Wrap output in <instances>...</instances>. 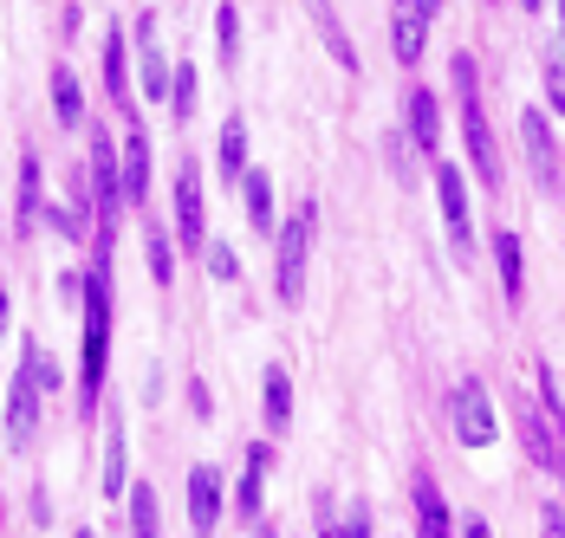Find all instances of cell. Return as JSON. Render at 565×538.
Instances as JSON below:
<instances>
[{
    "label": "cell",
    "instance_id": "obj_5",
    "mask_svg": "<svg viewBox=\"0 0 565 538\" xmlns=\"http://www.w3.org/2000/svg\"><path fill=\"white\" fill-rule=\"evenodd\" d=\"M92 195H98V240H117V215L124 202V150L111 143V130L92 137Z\"/></svg>",
    "mask_w": 565,
    "mask_h": 538
},
{
    "label": "cell",
    "instance_id": "obj_3",
    "mask_svg": "<svg viewBox=\"0 0 565 538\" xmlns=\"http://www.w3.org/2000/svg\"><path fill=\"white\" fill-rule=\"evenodd\" d=\"M58 383L53 357L26 337L20 344V370H13V402H7V448L13 454H26L33 441H40V409H46V389Z\"/></svg>",
    "mask_w": 565,
    "mask_h": 538
},
{
    "label": "cell",
    "instance_id": "obj_21",
    "mask_svg": "<svg viewBox=\"0 0 565 538\" xmlns=\"http://www.w3.org/2000/svg\"><path fill=\"white\" fill-rule=\"evenodd\" d=\"M98 493H105V499H130V493H124V422H105V474H98Z\"/></svg>",
    "mask_w": 565,
    "mask_h": 538
},
{
    "label": "cell",
    "instance_id": "obj_15",
    "mask_svg": "<svg viewBox=\"0 0 565 538\" xmlns=\"http://www.w3.org/2000/svg\"><path fill=\"white\" fill-rule=\"evenodd\" d=\"M124 202L130 208L150 202V137L143 130H124Z\"/></svg>",
    "mask_w": 565,
    "mask_h": 538
},
{
    "label": "cell",
    "instance_id": "obj_18",
    "mask_svg": "<svg viewBox=\"0 0 565 538\" xmlns=\"http://www.w3.org/2000/svg\"><path fill=\"white\" fill-rule=\"evenodd\" d=\"M13 220L20 234L40 227V157H20V189H13Z\"/></svg>",
    "mask_w": 565,
    "mask_h": 538
},
{
    "label": "cell",
    "instance_id": "obj_20",
    "mask_svg": "<svg viewBox=\"0 0 565 538\" xmlns=\"http://www.w3.org/2000/svg\"><path fill=\"white\" fill-rule=\"evenodd\" d=\"M312 7V26H319V40L332 46V58H339L344 72H358V46L344 40V26H339V13H332V0H306Z\"/></svg>",
    "mask_w": 565,
    "mask_h": 538
},
{
    "label": "cell",
    "instance_id": "obj_40",
    "mask_svg": "<svg viewBox=\"0 0 565 538\" xmlns=\"http://www.w3.org/2000/svg\"><path fill=\"white\" fill-rule=\"evenodd\" d=\"M72 538H98V532H72Z\"/></svg>",
    "mask_w": 565,
    "mask_h": 538
},
{
    "label": "cell",
    "instance_id": "obj_4",
    "mask_svg": "<svg viewBox=\"0 0 565 538\" xmlns=\"http://www.w3.org/2000/svg\"><path fill=\"white\" fill-rule=\"evenodd\" d=\"M312 220H319V208H312V202H299V208H292V215L280 220V234H274V247H280V305H299V299H306Z\"/></svg>",
    "mask_w": 565,
    "mask_h": 538
},
{
    "label": "cell",
    "instance_id": "obj_9",
    "mask_svg": "<svg viewBox=\"0 0 565 538\" xmlns=\"http://www.w3.org/2000/svg\"><path fill=\"white\" fill-rule=\"evenodd\" d=\"M403 123H409V143H416L423 157L443 150V105H436L429 85H409V92H403Z\"/></svg>",
    "mask_w": 565,
    "mask_h": 538
},
{
    "label": "cell",
    "instance_id": "obj_14",
    "mask_svg": "<svg viewBox=\"0 0 565 538\" xmlns=\"http://www.w3.org/2000/svg\"><path fill=\"white\" fill-rule=\"evenodd\" d=\"M409 499H416V538H455V519L449 506H443V493H436V481L416 467V481H409Z\"/></svg>",
    "mask_w": 565,
    "mask_h": 538
},
{
    "label": "cell",
    "instance_id": "obj_31",
    "mask_svg": "<svg viewBox=\"0 0 565 538\" xmlns=\"http://www.w3.org/2000/svg\"><path fill=\"white\" fill-rule=\"evenodd\" d=\"M202 260H209L215 279H234V272H241V260H234V247H227V240H209V247H202Z\"/></svg>",
    "mask_w": 565,
    "mask_h": 538
},
{
    "label": "cell",
    "instance_id": "obj_27",
    "mask_svg": "<svg viewBox=\"0 0 565 538\" xmlns=\"http://www.w3.org/2000/svg\"><path fill=\"white\" fill-rule=\"evenodd\" d=\"M143 260H150V279H157V286L175 279V247H170V234H163L157 220H150V234H143Z\"/></svg>",
    "mask_w": 565,
    "mask_h": 538
},
{
    "label": "cell",
    "instance_id": "obj_34",
    "mask_svg": "<svg viewBox=\"0 0 565 538\" xmlns=\"http://www.w3.org/2000/svg\"><path fill=\"white\" fill-rule=\"evenodd\" d=\"M540 538H565V519H559V506H553V513L540 519Z\"/></svg>",
    "mask_w": 565,
    "mask_h": 538
},
{
    "label": "cell",
    "instance_id": "obj_41",
    "mask_svg": "<svg viewBox=\"0 0 565 538\" xmlns=\"http://www.w3.org/2000/svg\"><path fill=\"white\" fill-rule=\"evenodd\" d=\"M559 474H565V461H559Z\"/></svg>",
    "mask_w": 565,
    "mask_h": 538
},
{
    "label": "cell",
    "instance_id": "obj_29",
    "mask_svg": "<svg viewBox=\"0 0 565 538\" xmlns=\"http://www.w3.org/2000/svg\"><path fill=\"white\" fill-rule=\"evenodd\" d=\"M215 40H222V65H234V58H241V7H234V0L215 7Z\"/></svg>",
    "mask_w": 565,
    "mask_h": 538
},
{
    "label": "cell",
    "instance_id": "obj_19",
    "mask_svg": "<svg viewBox=\"0 0 565 538\" xmlns=\"http://www.w3.org/2000/svg\"><path fill=\"white\" fill-rule=\"evenodd\" d=\"M260 402H267V429L280 434L292 422V377H286L280 364H267V377H260Z\"/></svg>",
    "mask_w": 565,
    "mask_h": 538
},
{
    "label": "cell",
    "instance_id": "obj_28",
    "mask_svg": "<svg viewBox=\"0 0 565 538\" xmlns=\"http://www.w3.org/2000/svg\"><path fill=\"white\" fill-rule=\"evenodd\" d=\"M520 429H526V454H533L540 467H559V461H565L559 448H553V429H546V422H540L533 409H520Z\"/></svg>",
    "mask_w": 565,
    "mask_h": 538
},
{
    "label": "cell",
    "instance_id": "obj_7",
    "mask_svg": "<svg viewBox=\"0 0 565 538\" xmlns=\"http://www.w3.org/2000/svg\"><path fill=\"white\" fill-rule=\"evenodd\" d=\"M175 240L182 247H209V208H202V169L195 162H182L175 169Z\"/></svg>",
    "mask_w": 565,
    "mask_h": 538
},
{
    "label": "cell",
    "instance_id": "obj_17",
    "mask_svg": "<svg viewBox=\"0 0 565 538\" xmlns=\"http://www.w3.org/2000/svg\"><path fill=\"white\" fill-rule=\"evenodd\" d=\"M494 267H501L508 305H520V299H526V260H520V234H513V227H494Z\"/></svg>",
    "mask_w": 565,
    "mask_h": 538
},
{
    "label": "cell",
    "instance_id": "obj_12",
    "mask_svg": "<svg viewBox=\"0 0 565 538\" xmlns=\"http://www.w3.org/2000/svg\"><path fill=\"white\" fill-rule=\"evenodd\" d=\"M423 46H429V13H423L416 0H396L391 7V53H396V65H416Z\"/></svg>",
    "mask_w": 565,
    "mask_h": 538
},
{
    "label": "cell",
    "instance_id": "obj_42",
    "mask_svg": "<svg viewBox=\"0 0 565 538\" xmlns=\"http://www.w3.org/2000/svg\"><path fill=\"white\" fill-rule=\"evenodd\" d=\"M559 189H565V182H559Z\"/></svg>",
    "mask_w": 565,
    "mask_h": 538
},
{
    "label": "cell",
    "instance_id": "obj_1",
    "mask_svg": "<svg viewBox=\"0 0 565 538\" xmlns=\"http://www.w3.org/2000/svg\"><path fill=\"white\" fill-rule=\"evenodd\" d=\"M105 370H111V240H98V260L85 272V357H78L85 409H98Z\"/></svg>",
    "mask_w": 565,
    "mask_h": 538
},
{
    "label": "cell",
    "instance_id": "obj_39",
    "mask_svg": "<svg viewBox=\"0 0 565 538\" xmlns=\"http://www.w3.org/2000/svg\"><path fill=\"white\" fill-rule=\"evenodd\" d=\"M520 7H526V13H533V7H540V0H520Z\"/></svg>",
    "mask_w": 565,
    "mask_h": 538
},
{
    "label": "cell",
    "instance_id": "obj_37",
    "mask_svg": "<svg viewBox=\"0 0 565 538\" xmlns=\"http://www.w3.org/2000/svg\"><path fill=\"white\" fill-rule=\"evenodd\" d=\"M0 324H7V286H0Z\"/></svg>",
    "mask_w": 565,
    "mask_h": 538
},
{
    "label": "cell",
    "instance_id": "obj_13",
    "mask_svg": "<svg viewBox=\"0 0 565 538\" xmlns=\"http://www.w3.org/2000/svg\"><path fill=\"white\" fill-rule=\"evenodd\" d=\"M520 143H526L533 175L553 189V182H559V150H553V123H546V110H526V117H520Z\"/></svg>",
    "mask_w": 565,
    "mask_h": 538
},
{
    "label": "cell",
    "instance_id": "obj_2",
    "mask_svg": "<svg viewBox=\"0 0 565 538\" xmlns=\"http://www.w3.org/2000/svg\"><path fill=\"white\" fill-rule=\"evenodd\" d=\"M449 78H455V98H461V143H468V169L481 189H501V143L488 130V110H481V78H475V58L455 53L449 58Z\"/></svg>",
    "mask_w": 565,
    "mask_h": 538
},
{
    "label": "cell",
    "instance_id": "obj_11",
    "mask_svg": "<svg viewBox=\"0 0 565 538\" xmlns=\"http://www.w3.org/2000/svg\"><path fill=\"white\" fill-rule=\"evenodd\" d=\"M222 499H227L222 467H209V461H202V467L189 474V526H195L202 538H209L215 526H222Z\"/></svg>",
    "mask_w": 565,
    "mask_h": 538
},
{
    "label": "cell",
    "instance_id": "obj_35",
    "mask_svg": "<svg viewBox=\"0 0 565 538\" xmlns=\"http://www.w3.org/2000/svg\"><path fill=\"white\" fill-rule=\"evenodd\" d=\"M461 538H494V532H488V519H475V513H468V519H461Z\"/></svg>",
    "mask_w": 565,
    "mask_h": 538
},
{
    "label": "cell",
    "instance_id": "obj_33",
    "mask_svg": "<svg viewBox=\"0 0 565 538\" xmlns=\"http://www.w3.org/2000/svg\"><path fill=\"white\" fill-rule=\"evenodd\" d=\"M189 409H195V416H202V422H209V416H215V396H209V383H202V377L189 383Z\"/></svg>",
    "mask_w": 565,
    "mask_h": 538
},
{
    "label": "cell",
    "instance_id": "obj_16",
    "mask_svg": "<svg viewBox=\"0 0 565 538\" xmlns=\"http://www.w3.org/2000/svg\"><path fill=\"white\" fill-rule=\"evenodd\" d=\"M241 208L254 220V234H280V215H274V175L267 169H247L241 175Z\"/></svg>",
    "mask_w": 565,
    "mask_h": 538
},
{
    "label": "cell",
    "instance_id": "obj_32",
    "mask_svg": "<svg viewBox=\"0 0 565 538\" xmlns=\"http://www.w3.org/2000/svg\"><path fill=\"white\" fill-rule=\"evenodd\" d=\"M540 78H546V105L565 117V58H546V72H540Z\"/></svg>",
    "mask_w": 565,
    "mask_h": 538
},
{
    "label": "cell",
    "instance_id": "obj_25",
    "mask_svg": "<svg viewBox=\"0 0 565 538\" xmlns=\"http://www.w3.org/2000/svg\"><path fill=\"white\" fill-rule=\"evenodd\" d=\"M53 110L65 130H78V117H85V92H78V78L65 65H53Z\"/></svg>",
    "mask_w": 565,
    "mask_h": 538
},
{
    "label": "cell",
    "instance_id": "obj_26",
    "mask_svg": "<svg viewBox=\"0 0 565 538\" xmlns=\"http://www.w3.org/2000/svg\"><path fill=\"white\" fill-rule=\"evenodd\" d=\"M222 175H247V117H227L222 123Z\"/></svg>",
    "mask_w": 565,
    "mask_h": 538
},
{
    "label": "cell",
    "instance_id": "obj_10",
    "mask_svg": "<svg viewBox=\"0 0 565 538\" xmlns=\"http://www.w3.org/2000/svg\"><path fill=\"white\" fill-rule=\"evenodd\" d=\"M130 40H137V78H143V92H150V105H157V98H170V85H175V65L163 58V46H157V20L143 13Z\"/></svg>",
    "mask_w": 565,
    "mask_h": 538
},
{
    "label": "cell",
    "instance_id": "obj_36",
    "mask_svg": "<svg viewBox=\"0 0 565 538\" xmlns=\"http://www.w3.org/2000/svg\"><path fill=\"white\" fill-rule=\"evenodd\" d=\"M416 7H423V13H429V20H436V13H443V0H416Z\"/></svg>",
    "mask_w": 565,
    "mask_h": 538
},
{
    "label": "cell",
    "instance_id": "obj_24",
    "mask_svg": "<svg viewBox=\"0 0 565 538\" xmlns=\"http://www.w3.org/2000/svg\"><path fill=\"white\" fill-rule=\"evenodd\" d=\"M130 538H163V513H157V486H130Z\"/></svg>",
    "mask_w": 565,
    "mask_h": 538
},
{
    "label": "cell",
    "instance_id": "obj_23",
    "mask_svg": "<svg viewBox=\"0 0 565 538\" xmlns=\"http://www.w3.org/2000/svg\"><path fill=\"white\" fill-rule=\"evenodd\" d=\"M267 461H274V448H254L247 454V474H241V486H234V506L254 519L260 513V486H267Z\"/></svg>",
    "mask_w": 565,
    "mask_h": 538
},
{
    "label": "cell",
    "instance_id": "obj_6",
    "mask_svg": "<svg viewBox=\"0 0 565 538\" xmlns=\"http://www.w3.org/2000/svg\"><path fill=\"white\" fill-rule=\"evenodd\" d=\"M449 416H455V434H461V448H494V434H501V422H494L488 383H475V377H461V383H455Z\"/></svg>",
    "mask_w": 565,
    "mask_h": 538
},
{
    "label": "cell",
    "instance_id": "obj_38",
    "mask_svg": "<svg viewBox=\"0 0 565 538\" xmlns=\"http://www.w3.org/2000/svg\"><path fill=\"white\" fill-rule=\"evenodd\" d=\"M559 33H565V0H559Z\"/></svg>",
    "mask_w": 565,
    "mask_h": 538
},
{
    "label": "cell",
    "instance_id": "obj_22",
    "mask_svg": "<svg viewBox=\"0 0 565 538\" xmlns=\"http://www.w3.org/2000/svg\"><path fill=\"white\" fill-rule=\"evenodd\" d=\"M105 92L117 110H130V65H124V33H105Z\"/></svg>",
    "mask_w": 565,
    "mask_h": 538
},
{
    "label": "cell",
    "instance_id": "obj_8",
    "mask_svg": "<svg viewBox=\"0 0 565 538\" xmlns=\"http://www.w3.org/2000/svg\"><path fill=\"white\" fill-rule=\"evenodd\" d=\"M436 202L449 220V240L468 254L475 247V215H468V189H461V162H436Z\"/></svg>",
    "mask_w": 565,
    "mask_h": 538
},
{
    "label": "cell",
    "instance_id": "obj_30",
    "mask_svg": "<svg viewBox=\"0 0 565 538\" xmlns=\"http://www.w3.org/2000/svg\"><path fill=\"white\" fill-rule=\"evenodd\" d=\"M195 78H202L195 65H175V85H170V105H175V117H189V110H195Z\"/></svg>",
    "mask_w": 565,
    "mask_h": 538
}]
</instances>
